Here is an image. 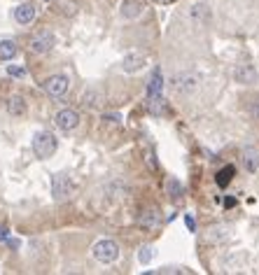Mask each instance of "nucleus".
<instances>
[{"mask_svg": "<svg viewBox=\"0 0 259 275\" xmlns=\"http://www.w3.org/2000/svg\"><path fill=\"white\" fill-rule=\"evenodd\" d=\"M161 89H164V75H161L159 68H154L152 75H150V79H147V89H145L147 103H150V100H154V98H159Z\"/></svg>", "mask_w": 259, "mask_h": 275, "instance_id": "nucleus-8", "label": "nucleus"}, {"mask_svg": "<svg viewBox=\"0 0 259 275\" xmlns=\"http://www.w3.org/2000/svg\"><path fill=\"white\" fill-rule=\"evenodd\" d=\"M234 77H236V82H241V84H248V82L255 79V68H250V66H238V68L234 70Z\"/></svg>", "mask_w": 259, "mask_h": 275, "instance_id": "nucleus-16", "label": "nucleus"}, {"mask_svg": "<svg viewBox=\"0 0 259 275\" xmlns=\"http://www.w3.org/2000/svg\"><path fill=\"white\" fill-rule=\"evenodd\" d=\"M143 2H138V0H124L122 2V9H119V14L124 19H138V16L143 14Z\"/></svg>", "mask_w": 259, "mask_h": 275, "instance_id": "nucleus-12", "label": "nucleus"}, {"mask_svg": "<svg viewBox=\"0 0 259 275\" xmlns=\"http://www.w3.org/2000/svg\"><path fill=\"white\" fill-rule=\"evenodd\" d=\"M16 54H19V47H16L14 40H2L0 42V61H12Z\"/></svg>", "mask_w": 259, "mask_h": 275, "instance_id": "nucleus-14", "label": "nucleus"}, {"mask_svg": "<svg viewBox=\"0 0 259 275\" xmlns=\"http://www.w3.org/2000/svg\"><path fill=\"white\" fill-rule=\"evenodd\" d=\"M147 66V56L145 54H126L122 61V70L124 72H138Z\"/></svg>", "mask_w": 259, "mask_h": 275, "instance_id": "nucleus-9", "label": "nucleus"}, {"mask_svg": "<svg viewBox=\"0 0 259 275\" xmlns=\"http://www.w3.org/2000/svg\"><path fill=\"white\" fill-rule=\"evenodd\" d=\"M98 98H100V96H98V93H93V91L84 93V96H82V105L84 107H96V105H98Z\"/></svg>", "mask_w": 259, "mask_h": 275, "instance_id": "nucleus-20", "label": "nucleus"}, {"mask_svg": "<svg viewBox=\"0 0 259 275\" xmlns=\"http://www.w3.org/2000/svg\"><path fill=\"white\" fill-rule=\"evenodd\" d=\"M42 86H45V91L49 93V96H54V98H61L63 93L68 91L70 77L63 75V72H56V75H49V77H47Z\"/></svg>", "mask_w": 259, "mask_h": 275, "instance_id": "nucleus-3", "label": "nucleus"}, {"mask_svg": "<svg viewBox=\"0 0 259 275\" xmlns=\"http://www.w3.org/2000/svg\"><path fill=\"white\" fill-rule=\"evenodd\" d=\"M7 229H5V226H0V243H2V240H7Z\"/></svg>", "mask_w": 259, "mask_h": 275, "instance_id": "nucleus-24", "label": "nucleus"}, {"mask_svg": "<svg viewBox=\"0 0 259 275\" xmlns=\"http://www.w3.org/2000/svg\"><path fill=\"white\" fill-rule=\"evenodd\" d=\"M152 259H154V247H152V245H145V247H140V250H138V261H140L143 266H147Z\"/></svg>", "mask_w": 259, "mask_h": 275, "instance_id": "nucleus-17", "label": "nucleus"}, {"mask_svg": "<svg viewBox=\"0 0 259 275\" xmlns=\"http://www.w3.org/2000/svg\"><path fill=\"white\" fill-rule=\"evenodd\" d=\"M171 86H173L177 93H191V91H196L198 77L191 75V72H182V75H175L171 79Z\"/></svg>", "mask_w": 259, "mask_h": 275, "instance_id": "nucleus-6", "label": "nucleus"}, {"mask_svg": "<svg viewBox=\"0 0 259 275\" xmlns=\"http://www.w3.org/2000/svg\"><path fill=\"white\" fill-rule=\"evenodd\" d=\"M224 206H227V207H234V206H236V201H234V199H227V201H224Z\"/></svg>", "mask_w": 259, "mask_h": 275, "instance_id": "nucleus-25", "label": "nucleus"}, {"mask_svg": "<svg viewBox=\"0 0 259 275\" xmlns=\"http://www.w3.org/2000/svg\"><path fill=\"white\" fill-rule=\"evenodd\" d=\"M52 194L56 201H66L73 196V182L68 180V175L56 173V175L52 177Z\"/></svg>", "mask_w": 259, "mask_h": 275, "instance_id": "nucleus-5", "label": "nucleus"}, {"mask_svg": "<svg viewBox=\"0 0 259 275\" xmlns=\"http://www.w3.org/2000/svg\"><path fill=\"white\" fill-rule=\"evenodd\" d=\"M56 147H59L56 136L49 133V131H38L35 138H33V152H35L38 159H49V156H54Z\"/></svg>", "mask_w": 259, "mask_h": 275, "instance_id": "nucleus-1", "label": "nucleus"}, {"mask_svg": "<svg viewBox=\"0 0 259 275\" xmlns=\"http://www.w3.org/2000/svg\"><path fill=\"white\" fill-rule=\"evenodd\" d=\"M166 189H168V194H171V199H173V201H177L180 196H182V184L177 182V180H168Z\"/></svg>", "mask_w": 259, "mask_h": 275, "instance_id": "nucleus-18", "label": "nucleus"}, {"mask_svg": "<svg viewBox=\"0 0 259 275\" xmlns=\"http://www.w3.org/2000/svg\"><path fill=\"white\" fill-rule=\"evenodd\" d=\"M231 175H234V168H231V166H224V168L217 173V184H220V187H227V184L231 182Z\"/></svg>", "mask_w": 259, "mask_h": 275, "instance_id": "nucleus-19", "label": "nucleus"}, {"mask_svg": "<svg viewBox=\"0 0 259 275\" xmlns=\"http://www.w3.org/2000/svg\"><path fill=\"white\" fill-rule=\"evenodd\" d=\"M93 259L98 261V264H114V261L119 259V245L110 240V238H103L98 243L93 245Z\"/></svg>", "mask_w": 259, "mask_h": 275, "instance_id": "nucleus-2", "label": "nucleus"}, {"mask_svg": "<svg viewBox=\"0 0 259 275\" xmlns=\"http://www.w3.org/2000/svg\"><path fill=\"white\" fill-rule=\"evenodd\" d=\"M161 222V217L157 210H147V212H143V217H140V229L143 231H152L157 229Z\"/></svg>", "mask_w": 259, "mask_h": 275, "instance_id": "nucleus-13", "label": "nucleus"}, {"mask_svg": "<svg viewBox=\"0 0 259 275\" xmlns=\"http://www.w3.org/2000/svg\"><path fill=\"white\" fill-rule=\"evenodd\" d=\"M35 14H38V9H35L33 2H23V5H19V7L14 9V19H16V23H21V26H28V23L35 21Z\"/></svg>", "mask_w": 259, "mask_h": 275, "instance_id": "nucleus-10", "label": "nucleus"}, {"mask_svg": "<svg viewBox=\"0 0 259 275\" xmlns=\"http://www.w3.org/2000/svg\"><path fill=\"white\" fill-rule=\"evenodd\" d=\"M184 224H187V229H189L191 233L196 231V222H194V217H191V214H187V217H184Z\"/></svg>", "mask_w": 259, "mask_h": 275, "instance_id": "nucleus-23", "label": "nucleus"}, {"mask_svg": "<svg viewBox=\"0 0 259 275\" xmlns=\"http://www.w3.org/2000/svg\"><path fill=\"white\" fill-rule=\"evenodd\" d=\"M203 14H208L206 5H194V7H191V16H194V19H201Z\"/></svg>", "mask_w": 259, "mask_h": 275, "instance_id": "nucleus-21", "label": "nucleus"}, {"mask_svg": "<svg viewBox=\"0 0 259 275\" xmlns=\"http://www.w3.org/2000/svg\"><path fill=\"white\" fill-rule=\"evenodd\" d=\"M54 122H56V126L61 131L70 133V131H75L80 126V115H77V110H73V107H63V110L56 112Z\"/></svg>", "mask_w": 259, "mask_h": 275, "instance_id": "nucleus-4", "label": "nucleus"}, {"mask_svg": "<svg viewBox=\"0 0 259 275\" xmlns=\"http://www.w3.org/2000/svg\"><path fill=\"white\" fill-rule=\"evenodd\" d=\"M7 75H12V77H23V75H26V70H23V68H16V66H9V68H7Z\"/></svg>", "mask_w": 259, "mask_h": 275, "instance_id": "nucleus-22", "label": "nucleus"}, {"mask_svg": "<svg viewBox=\"0 0 259 275\" xmlns=\"http://www.w3.org/2000/svg\"><path fill=\"white\" fill-rule=\"evenodd\" d=\"M54 45H56V35L49 31H42L31 40V52L33 54H47Z\"/></svg>", "mask_w": 259, "mask_h": 275, "instance_id": "nucleus-7", "label": "nucleus"}, {"mask_svg": "<svg viewBox=\"0 0 259 275\" xmlns=\"http://www.w3.org/2000/svg\"><path fill=\"white\" fill-rule=\"evenodd\" d=\"M7 112L12 117H21L26 112V100L21 96H9L7 98Z\"/></svg>", "mask_w": 259, "mask_h": 275, "instance_id": "nucleus-15", "label": "nucleus"}, {"mask_svg": "<svg viewBox=\"0 0 259 275\" xmlns=\"http://www.w3.org/2000/svg\"><path fill=\"white\" fill-rule=\"evenodd\" d=\"M243 168L248 173H257L259 170V149L257 147H245L243 149Z\"/></svg>", "mask_w": 259, "mask_h": 275, "instance_id": "nucleus-11", "label": "nucleus"}]
</instances>
